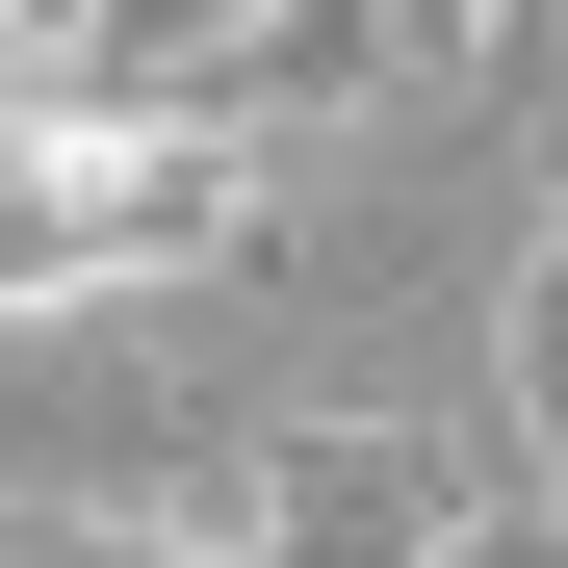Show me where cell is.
<instances>
[{"label":"cell","mask_w":568,"mask_h":568,"mask_svg":"<svg viewBox=\"0 0 568 568\" xmlns=\"http://www.w3.org/2000/svg\"><path fill=\"white\" fill-rule=\"evenodd\" d=\"M491 491H517L491 388H311V414H233L181 465V542H233V568H439Z\"/></svg>","instance_id":"cell-1"},{"label":"cell","mask_w":568,"mask_h":568,"mask_svg":"<svg viewBox=\"0 0 568 568\" xmlns=\"http://www.w3.org/2000/svg\"><path fill=\"white\" fill-rule=\"evenodd\" d=\"M439 568H568V517H542V491H491V517H465Z\"/></svg>","instance_id":"cell-3"},{"label":"cell","mask_w":568,"mask_h":568,"mask_svg":"<svg viewBox=\"0 0 568 568\" xmlns=\"http://www.w3.org/2000/svg\"><path fill=\"white\" fill-rule=\"evenodd\" d=\"M491 465L568 517V181L517 207V258H491Z\"/></svg>","instance_id":"cell-2"}]
</instances>
